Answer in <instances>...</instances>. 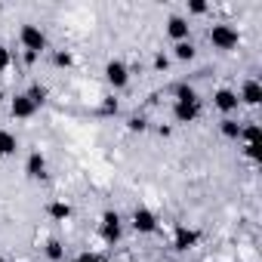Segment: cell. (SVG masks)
Instances as JSON below:
<instances>
[{
    "label": "cell",
    "instance_id": "17",
    "mask_svg": "<svg viewBox=\"0 0 262 262\" xmlns=\"http://www.w3.org/2000/svg\"><path fill=\"white\" fill-rule=\"evenodd\" d=\"M173 56H176L179 62H191V59H194V47H191V40L176 43V47H173Z\"/></svg>",
    "mask_w": 262,
    "mask_h": 262
},
{
    "label": "cell",
    "instance_id": "13",
    "mask_svg": "<svg viewBox=\"0 0 262 262\" xmlns=\"http://www.w3.org/2000/svg\"><path fill=\"white\" fill-rule=\"evenodd\" d=\"M16 151H19V139L10 129H0V158H13Z\"/></svg>",
    "mask_w": 262,
    "mask_h": 262
},
{
    "label": "cell",
    "instance_id": "29",
    "mask_svg": "<svg viewBox=\"0 0 262 262\" xmlns=\"http://www.w3.org/2000/svg\"><path fill=\"white\" fill-rule=\"evenodd\" d=\"M0 10H4V4H0Z\"/></svg>",
    "mask_w": 262,
    "mask_h": 262
},
{
    "label": "cell",
    "instance_id": "8",
    "mask_svg": "<svg viewBox=\"0 0 262 262\" xmlns=\"http://www.w3.org/2000/svg\"><path fill=\"white\" fill-rule=\"evenodd\" d=\"M102 237L108 244L120 241V216H117V210H105L102 213Z\"/></svg>",
    "mask_w": 262,
    "mask_h": 262
},
{
    "label": "cell",
    "instance_id": "11",
    "mask_svg": "<svg viewBox=\"0 0 262 262\" xmlns=\"http://www.w3.org/2000/svg\"><path fill=\"white\" fill-rule=\"evenodd\" d=\"M188 31H191V25H188L182 16H170V22H167V34H170L176 43L188 40Z\"/></svg>",
    "mask_w": 262,
    "mask_h": 262
},
{
    "label": "cell",
    "instance_id": "9",
    "mask_svg": "<svg viewBox=\"0 0 262 262\" xmlns=\"http://www.w3.org/2000/svg\"><path fill=\"white\" fill-rule=\"evenodd\" d=\"M237 102H244V105H250V108H256L259 102H262V86H259V80H244V86H241V93H237Z\"/></svg>",
    "mask_w": 262,
    "mask_h": 262
},
{
    "label": "cell",
    "instance_id": "16",
    "mask_svg": "<svg viewBox=\"0 0 262 262\" xmlns=\"http://www.w3.org/2000/svg\"><path fill=\"white\" fill-rule=\"evenodd\" d=\"M219 133H222L225 139H241V123H237L234 117H222V120H219Z\"/></svg>",
    "mask_w": 262,
    "mask_h": 262
},
{
    "label": "cell",
    "instance_id": "23",
    "mask_svg": "<svg viewBox=\"0 0 262 262\" xmlns=\"http://www.w3.org/2000/svg\"><path fill=\"white\" fill-rule=\"evenodd\" d=\"M10 62H13V56H10V50L0 43V71H7L10 68Z\"/></svg>",
    "mask_w": 262,
    "mask_h": 262
},
{
    "label": "cell",
    "instance_id": "10",
    "mask_svg": "<svg viewBox=\"0 0 262 262\" xmlns=\"http://www.w3.org/2000/svg\"><path fill=\"white\" fill-rule=\"evenodd\" d=\"M213 105L219 108V111H225V114H231L241 102H237V93L234 90H228V86H222V90H216L213 93Z\"/></svg>",
    "mask_w": 262,
    "mask_h": 262
},
{
    "label": "cell",
    "instance_id": "26",
    "mask_svg": "<svg viewBox=\"0 0 262 262\" xmlns=\"http://www.w3.org/2000/svg\"><path fill=\"white\" fill-rule=\"evenodd\" d=\"M167 65H170V59H167L164 53H158V56H155V68H161V71H167Z\"/></svg>",
    "mask_w": 262,
    "mask_h": 262
},
{
    "label": "cell",
    "instance_id": "28",
    "mask_svg": "<svg viewBox=\"0 0 262 262\" xmlns=\"http://www.w3.org/2000/svg\"><path fill=\"white\" fill-rule=\"evenodd\" d=\"M0 262H7V259H4V256H0Z\"/></svg>",
    "mask_w": 262,
    "mask_h": 262
},
{
    "label": "cell",
    "instance_id": "25",
    "mask_svg": "<svg viewBox=\"0 0 262 262\" xmlns=\"http://www.w3.org/2000/svg\"><path fill=\"white\" fill-rule=\"evenodd\" d=\"M188 10H191L194 16H204V13H207V4H201V0H194V4H188Z\"/></svg>",
    "mask_w": 262,
    "mask_h": 262
},
{
    "label": "cell",
    "instance_id": "24",
    "mask_svg": "<svg viewBox=\"0 0 262 262\" xmlns=\"http://www.w3.org/2000/svg\"><path fill=\"white\" fill-rule=\"evenodd\" d=\"M68 262H102V256H96V253H80V256H74V259H68Z\"/></svg>",
    "mask_w": 262,
    "mask_h": 262
},
{
    "label": "cell",
    "instance_id": "14",
    "mask_svg": "<svg viewBox=\"0 0 262 262\" xmlns=\"http://www.w3.org/2000/svg\"><path fill=\"white\" fill-rule=\"evenodd\" d=\"M47 216L56 219V222H65L71 216V204L68 201H53V204H47Z\"/></svg>",
    "mask_w": 262,
    "mask_h": 262
},
{
    "label": "cell",
    "instance_id": "21",
    "mask_svg": "<svg viewBox=\"0 0 262 262\" xmlns=\"http://www.w3.org/2000/svg\"><path fill=\"white\" fill-rule=\"evenodd\" d=\"M126 126H129V129H133V133H142V129L148 126V120H145V117H136V114H133V117H129V120H126Z\"/></svg>",
    "mask_w": 262,
    "mask_h": 262
},
{
    "label": "cell",
    "instance_id": "12",
    "mask_svg": "<svg viewBox=\"0 0 262 262\" xmlns=\"http://www.w3.org/2000/svg\"><path fill=\"white\" fill-rule=\"evenodd\" d=\"M25 173H28V179H43L47 176V158L40 151H31L28 164H25Z\"/></svg>",
    "mask_w": 262,
    "mask_h": 262
},
{
    "label": "cell",
    "instance_id": "7",
    "mask_svg": "<svg viewBox=\"0 0 262 262\" xmlns=\"http://www.w3.org/2000/svg\"><path fill=\"white\" fill-rule=\"evenodd\" d=\"M10 114H13L16 120H28V117L37 114V105H34L25 93H19V96H13V102H10Z\"/></svg>",
    "mask_w": 262,
    "mask_h": 262
},
{
    "label": "cell",
    "instance_id": "6",
    "mask_svg": "<svg viewBox=\"0 0 262 262\" xmlns=\"http://www.w3.org/2000/svg\"><path fill=\"white\" fill-rule=\"evenodd\" d=\"M133 228L139 234H151V231H158V216L148 207H136L133 210Z\"/></svg>",
    "mask_w": 262,
    "mask_h": 262
},
{
    "label": "cell",
    "instance_id": "15",
    "mask_svg": "<svg viewBox=\"0 0 262 262\" xmlns=\"http://www.w3.org/2000/svg\"><path fill=\"white\" fill-rule=\"evenodd\" d=\"M241 139H244V145H262V129H259V123L241 126Z\"/></svg>",
    "mask_w": 262,
    "mask_h": 262
},
{
    "label": "cell",
    "instance_id": "1",
    "mask_svg": "<svg viewBox=\"0 0 262 262\" xmlns=\"http://www.w3.org/2000/svg\"><path fill=\"white\" fill-rule=\"evenodd\" d=\"M173 117L176 123H194L201 117V99L191 86L179 83L176 86V105H173Z\"/></svg>",
    "mask_w": 262,
    "mask_h": 262
},
{
    "label": "cell",
    "instance_id": "19",
    "mask_svg": "<svg viewBox=\"0 0 262 262\" xmlns=\"http://www.w3.org/2000/svg\"><path fill=\"white\" fill-rule=\"evenodd\" d=\"M53 65H56V68H71V65H74V56H71L68 50H56V53H53Z\"/></svg>",
    "mask_w": 262,
    "mask_h": 262
},
{
    "label": "cell",
    "instance_id": "18",
    "mask_svg": "<svg viewBox=\"0 0 262 262\" xmlns=\"http://www.w3.org/2000/svg\"><path fill=\"white\" fill-rule=\"evenodd\" d=\"M25 96H28V99H31V102H34V105H37V108H40V105H43V102H47V86H40V83H31V86H28V93H25Z\"/></svg>",
    "mask_w": 262,
    "mask_h": 262
},
{
    "label": "cell",
    "instance_id": "3",
    "mask_svg": "<svg viewBox=\"0 0 262 262\" xmlns=\"http://www.w3.org/2000/svg\"><path fill=\"white\" fill-rule=\"evenodd\" d=\"M19 40H22V47H25V53H43L47 50V34L37 28V25H22V31H19Z\"/></svg>",
    "mask_w": 262,
    "mask_h": 262
},
{
    "label": "cell",
    "instance_id": "20",
    "mask_svg": "<svg viewBox=\"0 0 262 262\" xmlns=\"http://www.w3.org/2000/svg\"><path fill=\"white\" fill-rule=\"evenodd\" d=\"M47 256H50L53 262H59V259L65 256V250H62V241H56V237H50V241H47Z\"/></svg>",
    "mask_w": 262,
    "mask_h": 262
},
{
    "label": "cell",
    "instance_id": "22",
    "mask_svg": "<svg viewBox=\"0 0 262 262\" xmlns=\"http://www.w3.org/2000/svg\"><path fill=\"white\" fill-rule=\"evenodd\" d=\"M99 114H105V117L117 114V99H105V102H102V108H99Z\"/></svg>",
    "mask_w": 262,
    "mask_h": 262
},
{
    "label": "cell",
    "instance_id": "4",
    "mask_svg": "<svg viewBox=\"0 0 262 262\" xmlns=\"http://www.w3.org/2000/svg\"><path fill=\"white\" fill-rule=\"evenodd\" d=\"M105 80H108L114 90H123V86L129 83V68H126V62H123V59H111V62L105 65Z\"/></svg>",
    "mask_w": 262,
    "mask_h": 262
},
{
    "label": "cell",
    "instance_id": "27",
    "mask_svg": "<svg viewBox=\"0 0 262 262\" xmlns=\"http://www.w3.org/2000/svg\"><path fill=\"white\" fill-rule=\"evenodd\" d=\"M4 102H7V96H4V93H0V105H4Z\"/></svg>",
    "mask_w": 262,
    "mask_h": 262
},
{
    "label": "cell",
    "instance_id": "5",
    "mask_svg": "<svg viewBox=\"0 0 262 262\" xmlns=\"http://www.w3.org/2000/svg\"><path fill=\"white\" fill-rule=\"evenodd\" d=\"M198 241H201V231H198V228H188V225H176V231H173V250L185 253V250L198 247Z\"/></svg>",
    "mask_w": 262,
    "mask_h": 262
},
{
    "label": "cell",
    "instance_id": "2",
    "mask_svg": "<svg viewBox=\"0 0 262 262\" xmlns=\"http://www.w3.org/2000/svg\"><path fill=\"white\" fill-rule=\"evenodd\" d=\"M237 40H241V34H237L231 25H225V22H219V25L210 28V43H213V50H234Z\"/></svg>",
    "mask_w": 262,
    "mask_h": 262
}]
</instances>
